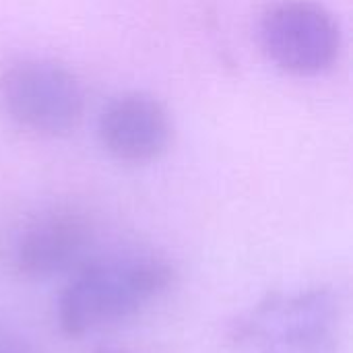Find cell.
<instances>
[{
	"instance_id": "8992f818",
	"label": "cell",
	"mask_w": 353,
	"mask_h": 353,
	"mask_svg": "<svg viewBox=\"0 0 353 353\" xmlns=\"http://www.w3.org/2000/svg\"><path fill=\"white\" fill-rule=\"evenodd\" d=\"M99 139L105 151L124 163H149L161 157L172 139L165 108L141 93L114 99L99 118Z\"/></svg>"
},
{
	"instance_id": "7a4b0ae2",
	"label": "cell",
	"mask_w": 353,
	"mask_h": 353,
	"mask_svg": "<svg viewBox=\"0 0 353 353\" xmlns=\"http://www.w3.org/2000/svg\"><path fill=\"white\" fill-rule=\"evenodd\" d=\"M339 337L341 306L327 288L269 294L232 333L242 353H337Z\"/></svg>"
},
{
	"instance_id": "3957f363",
	"label": "cell",
	"mask_w": 353,
	"mask_h": 353,
	"mask_svg": "<svg viewBox=\"0 0 353 353\" xmlns=\"http://www.w3.org/2000/svg\"><path fill=\"white\" fill-rule=\"evenodd\" d=\"M0 97L19 126L43 137L72 132L85 112L79 79L64 64L46 58L10 64L0 79Z\"/></svg>"
},
{
	"instance_id": "52a82bcc",
	"label": "cell",
	"mask_w": 353,
	"mask_h": 353,
	"mask_svg": "<svg viewBox=\"0 0 353 353\" xmlns=\"http://www.w3.org/2000/svg\"><path fill=\"white\" fill-rule=\"evenodd\" d=\"M0 353H29L23 337L4 323H0Z\"/></svg>"
},
{
	"instance_id": "277c9868",
	"label": "cell",
	"mask_w": 353,
	"mask_h": 353,
	"mask_svg": "<svg viewBox=\"0 0 353 353\" xmlns=\"http://www.w3.org/2000/svg\"><path fill=\"white\" fill-rule=\"evenodd\" d=\"M263 48L283 70L310 77L327 70L339 56L341 33L335 19L308 0L275 4L261 25Z\"/></svg>"
},
{
	"instance_id": "5b68a950",
	"label": "cell",
	"mask_w": 353,
	"mask_h": 353,
	"mask_svg": "<svg viewBox=\"0 0 353 353\" xmlns=\"http://www.w3.org/2000/svg\"><path fill=\"white\" fill-rule=\"evenodd\" d=\"M93 223L74 209H54L23 228L12 246V269L29 281L74 273L93 256Z\"/></svg>"
},
{
	"instance_id": "6da1fadb",
	"label": "cell",
	"mask_w": 353,
	"mask_h": 353,
	"mask_svg": "<svg viewBox=\"0 0 353 353\" xmlns=\"http://www.w3.org/2000/svg\"><path fill=\"white\" fill-rule=\"evenodd\" d=\"M174 269L151 252L93 254L74 273L58 298V325L68 337H85L120 325L172 285Z\"/></svg>"
}]
</instances>
